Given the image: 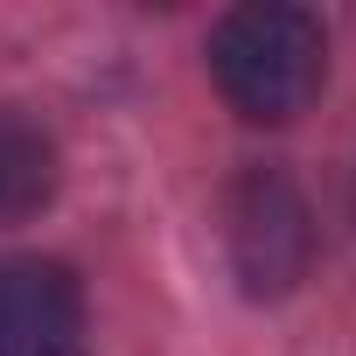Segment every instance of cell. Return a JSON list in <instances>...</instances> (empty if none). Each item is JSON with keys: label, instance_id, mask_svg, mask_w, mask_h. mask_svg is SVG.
Here are the masks:
<instances>
[{"label": "cell", "instance_id": "cell-3", "mask_svg": "<svg viewBox=\"0 0 356 356\" xmlns=\"http://www.w3.org/2000/svg\"><path fill=\"white\" fill-rule=\"evenodd\" d=\"M84 286L56 259H8L0 266V356H84Z\"/></svg>", "mask_w": 356, "mask_h": 356}, {"label": "cell", "instance_id": "cell-4", "mask_svg": "<svg viewBox=\"0 0 356 356\" xmlns=\"http://www.w3.org/2000/svg\"><path fill=\"white\" fill-rule=\"evenodd\" d=\"M56 189V147L35 119L0 112V224H15L29 210H42Z\"/></svg>", "mask_w": 356, "mask_h": 356}, {"label": "cell", "instance_id": "cell-1", "mask_svg": "<svg viewBox=\"0 0 356 356\" xmlns=\"http://www.w3.org/2000/svg\"><path fill=\"white\" fill-rule=\"evenodd\" d=\"M210 77L252 126H286L314 105L328 77V35L307 8H231L210 35Z\"/></svg>", "mask_w": 356, "mask_h": 356}, {"label": "cell", "instance_id": "cell-2", "mask_svg": "<svg viewBox=\"0 0 356 356\" xmlns=\"http://www.w3.org/2000/svg\"><path fill=\"white\" fill-rule=\"evenodd\" d=\"M224 238H231V266H238V280L252 293H286L314 259L307 203L273 168L238 175V189L224 196Z\"/></svg>", "mask_w": 356, "mask_h": 356}]
</instances>
